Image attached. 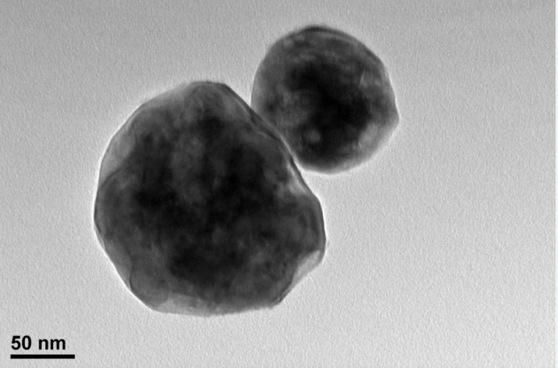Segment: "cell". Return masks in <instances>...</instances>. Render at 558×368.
<instances>
[{"instance_id": "6da1fadb", "label": "cell", "mask_w": 558, "mask_h": 368, "mask_svg": "<svg viewBox=\"0 0 558 368\" xmlns=\"http://www.w3.org/2000/svg\"><path fill=\"white\" fill-rule=\"evenodd\" d=\"M112 251L157 311L270 308L310 269L321 204L277 133L229 87L139 108L111 140L96 198Z\"/></svg>"}, {"instance_id": "7a4b0ae2", "label": "cell", "mask_w": 558, "mask_h": 368, "mask_svg": "<svg viewBox=\"0 0 558 368\" xmlns=\"http://www.w3.org/2000/svg\"><path fill=\"white\" fill-rule=\"evenodd\" d=\"M251 102L297 163L321 174L370 160L398 122L381 59L354 36L321 25L294 31L271 47Z\"/></svg>"}]
</instances>
